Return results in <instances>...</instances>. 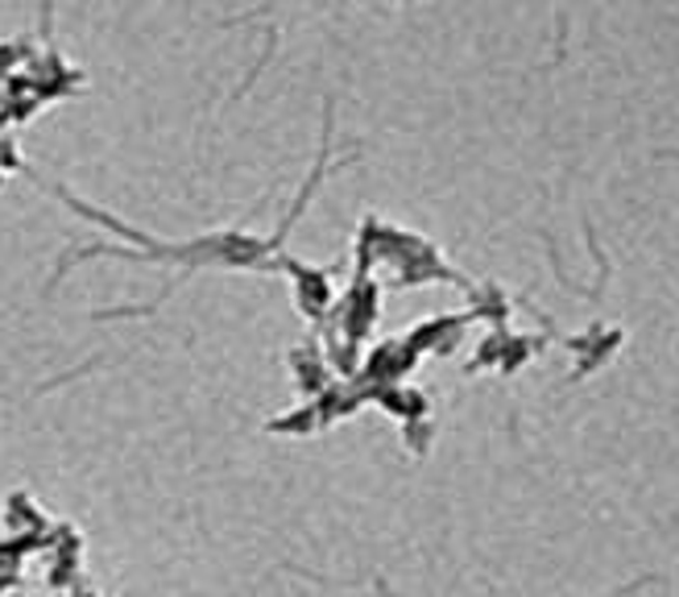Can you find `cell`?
Listing matches in <instances>:
<instances>
[{
  "label": "cell",
  "instance_id": "4",
  "mask_svg": "<svg viewBox=\"0 0 679 597\" xmlns=\"http://www.w3.org/2000/svg\"><path fill=\"white\" fill-rule=\"evenodd\" d=\"M0 79H4V75H0Z\"/></svg>",
  "mask_w": 679,
  "mask_h": 597
},
{
  "label": "cell",
  "instance_id": "3",
  "mask_svg": "<svg viewBox=\"0 0 679 597\" xmlns=\"http://www.w3.org/2000/svg\"><path fill=\"white\" fill-rule=\"evenodd\" d=\"M427 432H431L427 419H411V423H407V444H411L414 453H423V449H427Z\"/></svg>",
  "mask_w": 679,
  "mask_h": 597
},
{
  "label": "cell",
  "instance_id": "2",
  "mask_svg": "<svg viewBox=\"0 0 679 597\" xmlns=\"http://www.w3.org/2000/svg\"><path fill=\"white\" fill-rule=\"evenodd\" d=\"M269 432H320L323 419H320V402L315 398H303V402H294L290 411L282 416H274L266 423Z\"/></svg>",
  "mask_w": 679,
  "mask_h": 597
},
{
  "label": "cell",
  "instance_id": "1",
  "mask_svg": "<svg viewBox=\"0 0 679 597\" xmlns=\"http://www.w3.org/2000/svg\"><path fill=\"white\" fill-rule=\"evenodd\" d=\"M290 369H294V382H299V390L307 398H320L323 386L332 382V365L323 357V344L315 341H303L290 349Z\"/></svg>",
  "mask_w": 679,
  "mask_h": 597
}]
</instances>
